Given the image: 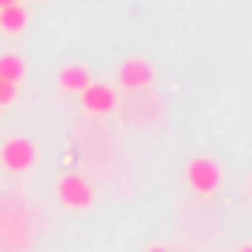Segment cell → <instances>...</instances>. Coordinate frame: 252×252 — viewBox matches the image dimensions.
<instances>
[{"mask_svg":"<svg viewBox=\"0 0 252 252\" xmlns=\"http://www.w3.org/2000/svg\"><path fill=\"white\" fill-rule=\"evenodd\" d=\"M145 252H171V249H163V245H152V249H145Z\"/></svg>","mask_w":252,"mask_h":252,"instance_id":"obj_10","label":"cell"},{"mask_svg":"<svg viewBox=\"0 0 252 252\" xmlns=\"http://www.w3.org/2000/svg\"><path fill=\"white\" fill-rule=\"evenodd\" d=\"M56 82H60L63 93H82V89L93 86V78H89V71L82 67V63H67V67H60Z\"/></svg>","mask_w":252,"mask_h":252,"instance_id":"obj_6","label":"cell"},{"mask_svg":"<svg viewBox=\"0 0 252 252\" xmlns=\"http://www.w3.org/2000/svg\"><path fill=\"white\" fill-rule=\"evenodd\" d=\"M219 182H222L219 159H212V156H193V159H189V167H186V186L193 189L197 197H212L215 189H219Z\"/></svg>","mask_w":252,"mask_h":252,"instance_id":"obj_1","label":"cell"},{"mask_svg":"<svg viewBox=\"0 0 252 252\" xmlns=\"http://www.w3.org/2000/svg\"><path fill=\"white\" fill-rule=\"evenodd\" d=\"M56 197H60L63 208H74V212H86L89 204H93V186H89L82 174H63L60 182H56Z\"/></svg>","mask_w":252,"mask_h":252,"instance_id":"obj_2","label":"cell"},{"mask_svg":"<svg viewBox=\"0 0 252 252\" xmlns=\"http://www.w3.org/2000/svg\"><path fill=\"white\" fill-rule=\"evenodd\" d=\"M26 8L23 4H8V8H0V30L4 33H23L26 30Z\"/></svg>","mask_w":252,"mask_h":252,"instance_id":"obj_7","label":"cell"},{"mask_svg":"<svg viewBox=\"0 0 252 252\" xmlns=\"http://www.w3.org/2000/svg\"><path fill=\"white\" fill-rule=\"evenodd\" d=\"M249 193H252V178H249Z\"/></svg>","mask_w":252,"mask_h":252,"instance_id":"obj_13","label":"cell"},{"mask_svg":"<svg viewBox=\"0 0 252 252\" xmlns=\"http://www.w3.org/2000/svg\"><path fill=\"white\" fill-rule=\"evenodd\" d=\"M37 159V149H33L30 137H8V141L0 145V163L8 167L11 174H26Z\"/></svg>","mask_w":252,"mask_h":252,"instance_id":"obj_3","label":"cell"},{"mask_svg":"<svg viewBox=\"0 0 252 252\" xmlns=\"http://www.w3.org/2000/svg\"><path fill=\"white\" fill-rule=\"evenodd\" d=\"M241 252H252V245H245V249H241Z\"/></svg>","mask_w":252,"mask_h":252,"instance_id":"obj_12","label":"cell"},{"mask_svg":"<svg viewBox=\"0 0 252 252\" xmlns=\"http://www.w3.org/2000/svg\"><path fill=\"white\" fill-rule=\"evenodd\" d=\"M15 96H19V86H11V82H4V78H0V108H8V104L15 100Z\"/></svg>","mask_w":252,"mask_h":252,"instance_id":"obj_9","label":"cell"},{"mask_svg":"<svg viewBox=\"0 0 252 252\" xmlns=\"http://www.w3.org/2000/svg\"><path fill=\"white\" fill-rule=\"evenodd\" d=\"M8 4H19V0H0V8H8Z\"/></svg>","mask_w":252,"mask_h":252,"instance_id":"obj_11","label":"cell"},{"mask_svg":"<svg viewBox=\"0 0 252 252\" xmlns=\"http://www.w3.org/2000/svg\"><path fill=\"white\" fill-rule=\"evenodd\" d=\"M115 104H119L115 89L104 86V82H93L89 89H82V108H86L89 115H111V111H115Z\"/></svg>","mask_w":252,"mask_h":252,"instance_id":"obj_5","label":"cell"},{"mask_svg":"<svg viewBox=\"0 0 252 252\" xmlns=\"http://www.w3.org/2000/svg\"><path fill=\"white\" fill-rule=\"evenodd\" d=\"M0 111H4V108H0Z\"/></svg>","mask_w":252,"mask_h":252,"instance_id":"obj_15","label":"cell"},{"mask_svg":"<svg viewBox=\"0 0 252 252\" xmlns=\"http://www.w3.org/2000/svg\"><path fill=\"white\" fill-rule=\"evenodd\" d=\"M0 78L11 82V86H19V82L26 78V63H23V56H15V52H4V56H0Z\"/></svg>","mask_w":252,"mask_h":252,"instance_id":"obj_8","label":"cell"},{"mask_svg":"<svg viewBox=\"0 0 252 252\" xmlns=\"http://www.w3.org/2000/svg\"><path fill=\"white\" fill-rule=\"evenodd\" d=\"M119 86L123 89H149L152 86V78H156V71H152V63L149 60H141V56H130V60H123V67H119Z\"/></svg>","mask_w":252,"mask_h":252,"instance_id":"obj_4","label":"cell"},{"mask_svg":"<svg viewBox=\"0 0 252 252\" xmlns=\"http://www.w3.org/2000/svg\"><path fill=\"white\" fill-rule=\"evenodd\" d=\"M171 252H182V249H171Z\"/></svg>","mask_w":252,"mask_h":252,"instance_id":"obj_14","label":"cell"}]
</instances>
